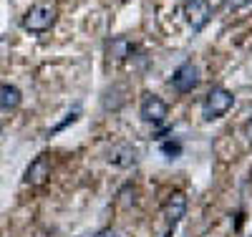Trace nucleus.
I'll return each mask as SVG.
<instances>
[{
	"label": "nucleus",
	"instance_id": "11",
	"mask_svg": "<svg viewBox=\"0 0 252 237\" xmlns=\"http://www.w3.org/2000/svg\"><path fill=\"white\" fill-rule=\"evenodd\" d=\"M78 116H81V106H78V103H76V106H73V111H68V114H66V119H63V121H61V124H56V126H53V129H51V132H48V134H46V136H48V139H51V136H53V134H58V132H63V129H66V126H68V124H73V121H76V119H78Z\"/></svg>",
	"mask_w": 252,
	"mask_h": 237
},
{
	"label": "nucleus",
	"instance_id": "8",
	"mask_svg": "<svg viewBox=\"0 0 252 237\" xmlns=\"http://www.w3.org/2000/svg\"><path fill=\"white\" fill-rule=\"evenodd\" d=\"M184 212H187V197L182 195V192H174V195L169 197V202H166V207H164V217H166V222H169V232H166L169 237H172L174 227L182 222Z\"/></svg>",
	"mask_w": 252,
	"mask_h": 237
},
{
	"label": "nucleus",
	"instance_id": "5",
	"mask_svg": "<svg viewBox=\"0 0 252 237\" xmlns=\"http://www.w3.org/2000/svg\"><path fill=\"white\" fill-rule=\"evenodd\" d=\"M184 15H187V23L192 26V31H202L209 18H212V5L207 0H189L184 5Z\"/></svg>",
	"mask_w": 252,
	"mask_h": 237
},
{
	"label": "nucleus",
	"instance_id": "7",
	"mask_svg": "<svg viewBox=\"0 0 252 237\" xmlns=\"http://www.w3.org/2000/svg\"><path fill=\"white\" fill-rule=\"evenodd\" d=\"M51 177V159L46 154H38L28 169H26V174H23V182L31 184V187H38V184H43L46 179Z\"/></svg>",
	"mask_w": 252,
	"mask_h": 237
},
{
	"label": "nucleus",
	"instance_id": "12",
	"mask_svg": "<svg viewBox=\"0 0 252 237\" xmlns=\"http://www.w3.org/2000/svg\"><path fill=\"white\" fill-rule=\"evenodd\" d=\"M161 152L169 157V159H177L182 154V144L179 141H166V144H161Z\"/></svg>",
	"mask_w": 252,
	"mask_h": 237
},
{
	"label": "nucleus",
	"instance_id": "1",
	"mask_svg": "<svg viewBox=\"0 0 252 237\" xmlns=\"http://www.w3.org/2000/svg\"><path fill=\"white\" fill-rule=\"evenodd\" d=\"M232 106H235V94L229 89H224V86H212V89L207 91L204 101H202V116L207 121L222 119Z\"/></svg>",
	"mask_w": 252,
	"mask_h": 237
},
{
	"label": "nucleus",
	"instance_id": "2",
	"mask_svg": "<svg viewBox=\"0 0 252 237\" xmlns=\"http://www.w3.org/2000/svg\"><path fill=\"white\" fill-rule=\"evenodd\" d=\"M56 15H58V10L53 8V5H48V3H35L26 15H23V31H28V33H46L53 23H56Z\"/></svg>",
	"mask_w": 252,
	"mask_h": 237
},
{
	"label": "nucleus",
	"instance_id": "9",
	"mask_svg": "<svg viewBox=\"0 0 252 237\" xmlns=\"http://www.w3.org/2000/svg\"><path fill=\"white\" fill-rule=\"evenodd\" d=\"M106 53L114 61H126V58L134 53V43L129 38H124V35H116V38L106 40Z\"/></svg>",
	"mask_w": 252,
	"mask_h": 237
},
{
	"label": "nucleus",
	"instance_id": "6",
	"mask_svg": "<svg viewBox=\"0 0 252 237\" xmlns=\"http://www.w3.org/2000/svg\"><path fill=\"white\" fill-rule=\"evenodd\" d=\"M106 159H109V164H114V167L129 169V167H136V164H139V149L131 146V144H116V146L109 149Z\"/></svg>",
	"mask_w": 252,
	"mask_h": 237
},
{
	"label": "nucleus",
	"instance_id": "15",
	"mask_svg": "<svg viewBox=\"0 0 252 237\" xmlns=\"http://www.w3.org/2000/svg\"><path fill=\"white\" fill-rule=\"evenodd\" d=\"M0 129H3V126H0Z\"/></svg>",
	"mask_w": 252,
	"mask_h": 237
},
{
	"label": "nucleus",
	"instance_id": "3",
	"mask_svg": "<svg viewBox=\"0 0 252 237\" xmlns=\"http://www.w3.org/2000/svg\"><path fill=\"white\" fill-rule=\"evenodd\" d=\"M172 86H174L177 94H192L199 86V66L192 61H184L172 73Z\"/></svg>",
	"mask_w": 252,
	"mask_h": 237
},
{
	"label": "nucleus",
	"instance_id": "14",
	"mask_svg": "<svg viewBox=\"0 0 252 237\" xmlns=\"http://www.w3.org/2000/svg\"><path fill=\"white\" fill-rule=\"evenodd\" d=\"M94 237H119V232H116V230H111V227H106V230H98Z\"/></svg>",
	"mask_w": 252,
	"mask_h": 237
},
{
	"label": "nucleus",
	"instance_id": "4",
	"mask_svg": "<svg viewBox=\"0 0 252 237\" xmlns=\"http://www.w3.org/2000/svg\"><path fill=\"white\" fill-rule=\"evenodd\" d=\"M139 116L146 124H164L166 116H169V106H166V101L159 99L157 94H146L139 103Z\"/></svg>",
	"mask_w": 252,
	"mask_h": 237
},
{
	"label": "nucleus",
	"instance_id": "10",
	"mask_svg": "<svg viewBox=\"0 0 252 237\" xmlns=\"http://www.w3.org/2000/svg\"><path fill=\"white\" fill-rule=\"evenodd\" d=\"M20 101H23V94H20L18 86L0 83V109H3V111H13V109L20 106Z\"/></svg>",
	"mask_w": 252,
	"mask_h": 237
},
{
	"label": "nucleus",
	"instance_id": "13",
	"mask_svg": "<svg viewBox=\"0 0 252 237\" xmlns=\"http://www.w3.org/2000/svg\"><path fill=\"white\" fill-rule=\"evenodd\" d=\"M252 3V0H227V5L232 8V10H240V8H247Z\"/></svg>",
	"mask_w": 252,
	"mask_h": 237
}]
</instances>
